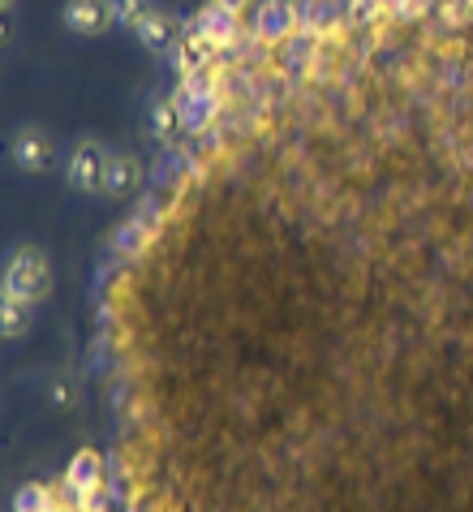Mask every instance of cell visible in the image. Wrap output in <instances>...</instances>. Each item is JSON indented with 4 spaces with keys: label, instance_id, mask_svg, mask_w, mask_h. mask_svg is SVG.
Returning a JSON list of instances; mask_svg holds the SVG:
<instances>
[{
    "label": "cell",
    "instance_id": "3",
    "mask_svg": "<svg viewBox=\"0 0 473 512\" xmlns=\"http://www.w3.org/2000/svg\"><path fill=\"white\" fill-rule=\"evenodd\" d=\"M9 160L26 177L48 173L56 160V138L43 130V125H22V130H13V138H9Z\"/></svg>",
    "mask_w": 473,
    "mask_h": 512
},
{
    "label": "cell",
    "instance_id": "12",
    "mask_svg": "<svg viewBox=\"0 0 473 512\" xmlns=\"http://www.w3.org/2000/svg\"><path fill=\"white\" fill-rule=\"evenodd\" d=\"M0 5H5V9H13V5H18V0H0Z\"/></svg>",
    "mask_w": 473,
    "mask_h": 512
},
{
    "label": "cell",
    "instance_id": "6",
    "mask_svg": "<svg viewBox=\"0 0 473 512\" xmlns=\"http://www.w3.org/2000/svg\"><path fill=\"white\" fill-rule=\"evenodd\" d=\"M142 186V164L134 160L129 151H121V155H112V164H108V186H104V194H112V198H129Z\"/></svg>",
    "mask_w": 473,
    "mask_h": 512
},
{
    "label": "cell",
    "instance_id": "8",
    "mask_svg": "<svg viewBox=\"0 0 473 512\" xmlns=\"http://www.w3.org/2000/svg\"><path fill=\"white\" fill-rule=\"evenodd\" d=\"M108 5H112V18L125 22V26H138V22H142V13L155 9L151 0H108Z\"/></svg>",
    "mask_w": 473,
    "mask_h": 512
},
{
    "label": "cell",
    "instance_id": "4",
    "mask_svg": "<svg viewBox=\"0 0 473 512\" xmlns=\"http://www.w3.org/2000/svg\"><path fill=\"white\" fill-rule=\"evenodd\" d=\"M61 18H65L69 31L86 35V39L104 35L108 26L117 22V18H112V5H108V0H65V13H61Z\"/></svg>",
    "mask_w": 473,
    "mask_h": 512
},
{
    "label": "cell",
    "instance_id": "1",
    "mask_svg": "<svg viewBox=\"0 0 473 512\" xmlns=\"http://www.w3.org/2000/svg\"><path fill=\"white\" fill-rule=\"evenodd\" d=\"M52 289V263L39 246H18L5 263V293L22 297V302H43Z\"/></svg>",
    "mask_w": 473,
    "mask_h": 512
},
{
    "label": "cell",
    "instance_id": "5",
    "mask_svg": "<svg viewBox=\"0 0 473 512\" xmlns=\"http://www.w3.org/2000/svg\"><path fill=\"white\" fill-rule=\"evenodd\" d=\"M134 35L147 52H168L172 39H177V22H172V13H164V9H147L142 22L134 26Z\"/></svg>",
    "mask_w": 473,
    "mask_h": 512
},
{
    "label": "cell",
    "instance_id": "9",
    "mask_svg": "<svg viewBox=\"0 0 473 512\" xmlns=\"http://www.w3.org/2000/svg\"><path fill=\"white\" fill-rule=\"evenodd\" d=\"M177 121H181V108H177V104H155V108H151V130L160 134V138H172Z\"/></svg>",
    "mask_w": 473,
    "mask_h": 512
},
{
    "label": "cell",
    "instance_id": "10",
    "mask_svg": "<svg viewBox=\"0 0 473 512\" xmlns=\"http://www.w3.org/2000/svg\"><path fill=\"white\" fill-rule=\"evenodd\" d=\"M215 9H224V13H233V18H246V9L254 5V0H211Z\"/></svg>",
    "mask_w": 473,
    "mask_h": 512
},
{
    "label": "cell",
    "instance_id": "11",
    "mask_svg": "<svg viewBox=\"0 0 473 512\" xmlns=\"http://www.w3.org/2000/svg\"><path fill=\"white\" fill-rule=\"evenodd\" d=\"M448 5H456V0H435V9H448Z\"/></svg>",
    "mask_w": 473,
    "mask_h": 512
},
{
    "label": "cell",
    "instance_id": "2",
    "mask_svg": "<svg viewBox=\"0 0 473 512\" xmlns=\"http://www.w3.org/2000/svg\"><path fill=\"white\" fill-rule=\"evenodd\" d=\"M108 164H112V155L104 151V142L99 138H78L74 151H69V164H65V181L78 194H104Z\"/></svg>",
    "mask_w": 473,
    "mask_h": 512
},
{
    "label": "cell",
    "instance_id": "7",
    "mask_svg": "<svg viewBox=\"0 0 473 512\" xmlns=\"http://www.w3.org/2000/svg\"><path fill=\"white\" fill-rule=\"evenodd\" d=\"M26 327H31V302L5 293V336L18 340V336H26Z\"/></svg>",
    "mask_w": 473,
    "mask_h": 512
}]
</instances>
